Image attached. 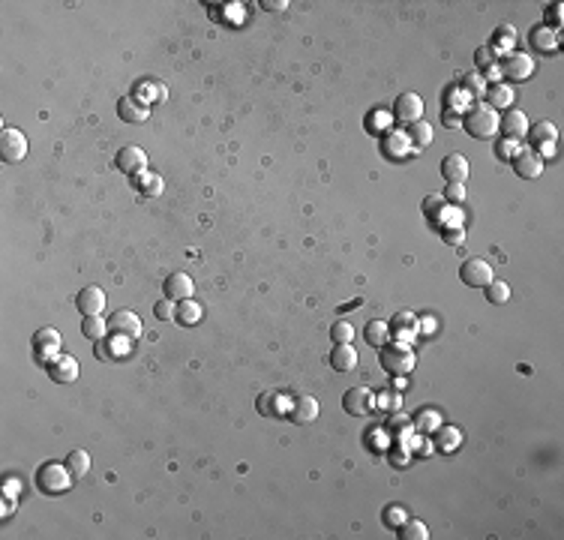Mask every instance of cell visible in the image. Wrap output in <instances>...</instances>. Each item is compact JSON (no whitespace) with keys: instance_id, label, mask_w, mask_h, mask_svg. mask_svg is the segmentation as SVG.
<instances>
[{"instance_id":"c3c4849f","label":"cell","mask_w":564,"mask_h":540,"mask_svg":"<svg viewBox=\"0 0 564 540\" xmlns=\"http://www.w3.org/2000/svg\"><path fill=\"white\" fill-rule=\"evenodd\" d=\"M405 520H409V513H405L402 504H390V508L385 510V525L387 528H399Z\"/></svg>"},{"instance_id":"9c48e42d","label":"cell","mask_w":564,"mask_h":540,"mask_svg":"<svg viewBox=\"0 0 564 540\" xmlns=\"http://www.w3.org/2000/svg\"><path fill=\"white\" fill-rule=\"evenodd\" d=\"M286 418L297 426H307L319 418V402H315V397H309V393H297V397H291V402H288Z\"/></svg>"},{"instance_id":"f6af8a7d","label":"cell","mask_w":564,"mask_h":540,"mask_svg":"<svg viewBox=\"0 0 564 540\" xmlns=\"http://www.w3.org/2000/svg\"><path fill=\"white\" fill-rule=\"evenodd\" d=\"M66 465H70V471L75 477H84L90 471V454H84V450H72V454L66 456Z\"/></svg>"},{"instance_id":"7dc6e473","label":"cell","mask_w":564,"mask_h":540,"mask_svg":"<svg viewBox=\"0 0 564 540\" xmlns=\"http://www.w3.org/2000/svg\"><path fill=\"white\" fill-rule=\"evenodd\" d=\"M520 150H523V144L513 141V139H501L499 144H495V153H499V160H504V162H513V156Z\"/></svg>"},{"instance_id":"681fc988","label":"cell","mask_w":564,"mask_h":540,"mask_svg":"<svg viewBox=\"0 0 564 540\" xmlns=\"http://www.w3.org/2000/svg\"><path fill=\"white\" fill-rule=\"evenodd\" d=\"M331 336H333V342H354V328L348 321H336L331 328Z\"/></svg>"},{"instance_id":"816d5d0a","label":"cell","mask_w":564,"mask_h":540,"mask_svg":"<svg viewBox=\"0 0 564 540\" xmlns=\"http://www.w3.org/2000/svg\"><path fill=\"white\" fill-rule=\"evenodd\" d=\"M153 312H156V319H160V321H168V319H174V315H177V303L172 297H162L153 307Z\"/></svg>"},{"instance_id":"7c38bea8","label":"cell","mask_w":564,"mask_h":540,"mask_svg":"<svg viewBox=\"0 0 564 540\" xmlns=\"http://www.w3.org/2000/svg\"><path fill=\"white\" fill-rule=\"evenodd\" d=\"M342 409H345L348 414H354V418H364V414H369L372 409H376V393H372L369 387H352V390H345Z\"/></svg>"},{"instance_id":"b9f144b4","label":"cell","mask_w":564,"mask_h":540,"mask_svg":"<svg viewBox=\"0 0 564 540\" xmlns=\"http://www.w3.org/2000/svg\"><path fill=\"white\" fill-rule=\"evenodd\" d=\"M366 438H369V442H366L369 450H381V454H385V450H390V444H393V442H390L393 435H390L387 426H376V430H369Z\"/></svg>"},{"instance_id":"8fae6325","label":"cell","mask_w":564,"mask_h":540,"mask_svg":"<svg viewBox=\"0 0 564 540\" xmlns=\"http://www.w3.org/2000/svg\"><path fill=\"white\" fill-rule=\"evenodd\" d=\"M132 342H135V340H129V336H120V333H115L111 340H99V342H96V357L105 360V364H115V360L129 357Z\"/></svg>"},{"instance_id":"603a6c76","label":"cell","mask_w":564,"mask_h":540,"mask_svg":"<svg viewBox=\"0 0 564 540\" xmlns=\"http://www.w3.org/2000/svg\"><path fill=\"white\" fill-rule=\"evenodd\" d=\"M385 153L390 156V160H405L409 153H414L409 132H402V129H390V132H385Z\"/></svg>"},{"instance_id":"30bf717a","label":"cell","mask_w":564,"mask_h":540,"mask_svg":"<svg viewBox=\"0 0 564 540\" xmlns=\"http://www.w3.org/2000/svg\"><path fill=\"white\" fill-rule=\"evenodd\" d=\"M115 165H117V172L135 177V174L148 172V153H144L141 148H135V144H127L123 150H117Z\"/></svg>"},{"instance_id":"9f6ffc18","label":"cell","mask_w":564,"mask_h":540,"mask_svg":"<svg viewBox=\"0 0 564 540\" xmlns=\"http://www.w3.org/2000/svg\"><path fill=\"white\" fill-rule=\"evenodd\" d=\"M546 21H549L546 27L558 30V25H561V4H552V6H549V13H546Z\"/></svg>"},{"instance_id":"91938a15","label":"cell","mask_w":564,"mask_h":540,"mask_svg":"<svg viewBox=\"0 0 564 540\" xmlns=\"http://www.w3.org/2000/svg\"><path fill=\"white\" fill-rule=\"evenodd\" d=\"M4 495L6 499H15V492H21V480H15V477H6V483H4Z\"/></svg>"},{"instance_id":"5bb4252c","label":"cell","mask_w":564,"mask_h":540,"mask_svg":"<svg viewBox=\"0 0 564 540\" xmlns=\"http://www.w3.org/2000/svg\"><path fill=\"white\" fill-rule=\"evenodd\" d=\"M387 328H390L393 336H397V342L411 345L417 340V333H421V319H417L414 312H399L397 319L387 324Z\"/></svg>"},{"instance_id":"f907efd6","label":"cell","mask_w":564,"mask_h":540,"mask_svg":"<svg viewBox=\"0 0 564 540\" xmlns=\"http://www.w3.org/2000/svg\"><path fill=\"white\" fill-rule=\"evenodd\" d=\"M442 198L447 201V205H456V207H459L462 201H466V184H447Z\"/></svg>"},{"instance_id":"3957f363","label":"cell","mask_w":564,"mask_h":540,"mask_svg":"<svg viewBox=\"0 0 564 540\" xmlns=\"http://www.w3.org/2000/svg\"><path fill=\"white\" fill-rule=\"evenodd\" d=\"M72 471H70V465H63V463H45L39 471H37V487H39V492H45V495H60V492H66L72 487Z\"/></svg>"},{"instance_id":"7a4b0ae2","label":"cell","mask_w":564,"mask_h":540,"mask_svg":"<svg viewBox=\"0 0 564 540\" xmlns=\"http://www.w3.org/2000/svg\"><path fill=\"white\" fill-rule=\"evenodd\" d=\"M378 360H381V366H385L390 375H409L414 369V364H417V354H414L411 345L387 342V345H381Z\"/></svg>"},{"instance_id":"ab89813d","label":"cell","mask_w":564,"mask_h":540,"mask_svg":"<svg viewBox=\"0 0 564 540\" xmlns=\"http://www.w3.org/2000/svg\"><path fill=\"white\" fill-rule=\"evenodd\" d=\"M364 336H366V342H369L372 348H381V345H387L390 328H387L385 321H369V324H366V330H364Z\"/></svg>"},{"instance_id":"74e56055","label":"cell","mask_w":564,"mask_h":540,"mask_svg":"<svg viewBox=\"0 0 564 540\" xmlns=\"http://www.w3.org/2000/svg\"><path fill=\"white\" fill-rule=\"evenodd\" d=\"M459 87L466 90V94L478 103L480 96H487V87H489V84H487V78H483L480 72H468L466 78H462V84H459Z\"/></svg>"},{"instance_id":"4dcf8cb0","label":"cell","mask_w":564,"mask_h":540,"mask_svg":"<svg viewBox=\"0 0 564 540\" xmlns=\"http://www.w3.org/2000/svg\"><path fill=\"white\" fill-rule=\"evenodd\" d=\"M513 42H516V30L511 27V25H501L499 30H495V37H492V42H489V49H492V54L495 58H504V54H511L513 51Z\"/></svg>"},{"instance_id":"f35d334b","label":"cell","mask_w":564,"mask_h":540,"mask_svg":"<svg viewBox=\"0 0 564 540\" xmlns=\"http://www.w3.org/2000/svg\"><path fill=\"white\" fill-rule=\"evenodd\" d=\"M409 139H411V148H426V144H432V127L426 120H417L409 127Z\"/></svg>"},{"instance_id":"bcb514c9","label":"cell","mask_w":564,"mask_h":540,"mask_svg":"<svg viewBox=\"0 0 564 540\" xmlns=\"http://www.w3.org/2000/svg\"><path fill=\"white\" fill-rule=\"evenodd\" d=\"M487 300L489 303H507V300H511V285L501 283V279H499V283L492 279V283L487 285Z\"/></svg>"},{"instance_id":"e575fe53","label":"cell","mask_w":564,"mask_h":540,"mask_svg":"<svg viewBox=\"0 0 564 540\" xmlns=\"http://www.w3.org/2000/svg\"><path fill=\"white\" fill-rule=\"evenodd\" d=\"M82 333L87 336L90 342L105 340V333H108V319H99V315H84V321H82Z\"/></svg>"},{"instance_id":"60d3db41","label":"cell","mask_w":564,"mask_h":540,"mask_svg":"<svg viewBox=\"0 0 564 540\" xmlns=\"http://www.w3.org/2000/svg\"><path fill=\"white\" fill-rule=\"evenodd\" d=\"M397 532L402 540H426L430 537V528H426V522H421V520H405Z\"/></svg>"},{"instance_id":"94428289","label":"cell","mask_w":564,"mask_h":540,"mask_svg":"<svg viewBox=\"0 0 564 540\" xmlns=\"http://www.w3.org/2000/svg\"><path fill=\"white\" fill-rule=\"evenodd\" d=\"M390 459H393V465H405V463H409V447H405V450H393Z\"/></svg>"},{"instance_id":"db71d44e","label":"cell","mask_w":564,"mask_h":540,"mask_svg":"<svg viewBox=\"0 0 564 540\" xmlns=\"http://www.w3.org/2000/svg\"><path fill=\"white\" fill-rule=\"evenodd\" d=\"M444 205H447V201H444L442 195H430V198H426V201H423V213H426V217H430V219H432V217H435V213H438V210H442Z\"/></svg>"},{"instance_id":"83f0119b","label":"cell","mask_w":564,"mask_h":540,"mask_svg":"<svg viewBox=\"0 0 564 540\" xmlns=\"http://www.w3.org/2000/svg\"><path fill=\"white\" fill-rule=\"evenodd\" d=\"M487 105L495 108V111H507L513 105V87L507 82H499V84H489L487 87Z\"/></svg>"},{"instance_id":"ac0fdd59","label":"cell","mask_w":564,"mask_h":540,"mask_svg":"<svg viewBox=\"0 0 564 540\" xmlns=\"http://www.w3.org/2000/svg\"><path fill=\"white\" fill-rule=\"evenodd\" d=\"M528 117H525V111H520V108H507L504 115L499 117V129L504 132V139H513V141H520V139H525V132H528Z\"/></svg>"},{"instance_id":"f5cc1de1","label":"cell","mask_w":564,"mask_h":540,"mask_svg":"<svg viewBox=\"0 0 564 540\" xmlns=\"http://www.w3.org/2000/svg\"><path fill=\"white\" fill-rule=\"evenodd\" d=\"M495 63H499V58H495V54H492V49H489V45H483V49H478V66H480V72H483V70H489V66H495Z\"/></svg>"},{"instance_id":"f546056e","label":"cell","mask_w":564,"mask_h":540,"mask_svg":"<svg viewBox=\"0 0 564 540\" xmlns=\"http://www.w3.org/2000/svg\"><path fill=\"white\" fill-rule=\"evenodd\" d=\"M201 315H205L201 303L193 300V297H186V300H180V303H177V315H174V321H180L184 328H193V324L201 321Z\"/></svg>"},{"instance_id":"5b68a950","label":"cell","mask_w":564,"mask_h":540,"mask_svg":"<svg viewBox=\"0 0 564 540\" xmlns=\"http://www.w3.org/2000/svg\"><path fill=\"white\" fill-rule=\"evenodd\" d=\"M525 139L532 141V150H537L540 156H552V153H556V148H558V129L552 127L549 120L534 123V127H528Z\"/></svg>"},{"instance_id":"680465c9","label":"cell","mask_w":564,"mask_h":540,"mask_svg":"<svg viewBox=\"0 0 564 540\" xmlns=\"http://www.w3.org/2000/svg\"><path fill=\"white\" fill-rule=\"evenodd\" d=\"M262 6L267 13H282V9H288V0H262Z\"/></svg>"},{"instance_id":"7bdbcfd3","label":"cell","mask_w":564,"mask_h":540,"mask_svg":"<svg viewBox=\"0 0 564 540\" xmlns=\"http://www.w3.org/2000/svg\"><path fill=\"white\" fill-rule=\"evenodd\" d=\"M376 409H385V411H390V414L399 411V409H402V393L393 390V387H390V390H381L378 397H376Z\"/></svg>"},{"instance_id":"8d00e7d4","label":"cell","mask_w":564,"mask_h":540,"mask_svg":"<svg viewBox=\"0 0 564 540\" xmlns=\"http://www.w3.org/2000/svg\"><path fill=\"white\" fill-rule=\"evenodd\" d=\"M432 222H435L442 231H444V229H462V210H459L456 205H444V207L432 217Z\"/></svg>"},{"instance_id":"4fadbf2b","label":"cell","mask_w":564,"mask_h":540,"mask_svg":"<svg viewBox=\"0 0 564 540\" xmlns=\"http://www.w3.org/2000/svg\"><path fill=\"white\" fill-rule=\"evenodd\" d=\"M162 291H165V297H172L174 303H180V300L196 295V283H193V276L189 274H184V270H174V274L165 276Z\"/></svg>"},{"instance_id":"11a10c76","label":"cell","mask_w":564,"mask_h":540,"mask_svg":"<svg viewBox=\"0 0 564 540\" xmlns=\"http://www.w3.org/2000/svg\"><path fill=\"white\" fill-rule=\"evenodd\" d=\"M442 238H444L447 243L459 246L462 240H466V229H444V231H442Z\"/></svg>"},{"instance_id":"484cf974","label":"cell","mask_w":564,"mask_h":540,"mask_svg":"<svg viewBox=\"0 0 564 540\" xmlns=\"http://www.w3.org/2000/svg\"><path fill=\"white\" fill-rule=\"evenodd\" d=\"M331 366L336 373H348V369L357 366V352L352 342H336L333 352H331Z\"/></svg>"},{"instance_id":"7402d4cb","label":"cell","mask_w":564,"mask_h":540,"mask_svg":"<svg viewBox=\"0 0 564 540\" xmlns=\"http://www.w3.org/2000/svg\"><path fill=\"white\" fill-rule=\"evenodd\" d=\"M442 177L447 184H466L468 177V160L462 153H447L442 160Z\"/></svg>"},{"instance_id":"44dd1931","label":"cell","mask_w":564,"mask_h":540,"mask_svg":"<svg viewBox=\"0 0 564 540\" xmlns=\"http://www.w3.org/2000/svg\"><path fill=\"white\" fill-rule=\"evenodd\" d=\"M393 120H402V123L423 120V99L417 94H402L397 99V108H393Z\"/></svg>"},{"instance_id":"cb8c5ba5","label":"cell","mask_w":564,"mask_h":540,"mask_svg":"<svg viewBox=\"0 0 564 540\" xmlns=\"http://www.w3.org/2000/svg\"><path fill=\"white\" fill-rule=\"evenodd\" d=\"M117 115H120L123 123H144V120L150 117V105L139 103L135 96H123L120 103H117Z\"/></svg>"},{"instance_id":"8992f818","label":"cell","mask_w":564,"mask_h":540,"mask_svg":"<svg viewBox=\"0 0 564 540\" xmlns=\"http://www.w3.org/2000/svg\"><path fill=\"white\" fill-rule=\"evenodd\" d=\"M0 156L4 162H21L27 156V135L15 127H6L0 132Z\"/></svg>"},{"instance_id":"d4e9b609","label":"cell","mask_w":564,"mask_h":540,"mask_svg":"<svg viewBox=\"0 0 564 540\" xmlns=\"http://www.w3.org/2000/svg\"><path fill=\"white\" fill-rule=\"evenodd\" d=\"M132 96L139 99V103H144V105H153V103H165L168 90H165V84L153 82V78H144V82H139V84H135Z\"/></svg>"},{"instance_id":"4316f807","label":"cell","mask_w":564,"mask_h":540,"mask_svg":"<svg viewBox=\"0 0 564 540\" xmlns=\"http://www.w3.org/2000/svg\"><path fill=\"white\" fill-rule=\"evenodd\" d=\"M558 45H561L558 30H552V27H546V25H540V27L532 30V49H534V51L552 54V51H558Z\"/></svg>"},{"instance_id":"6f0895ef","label":"cell","mask_w":564,"mask_h":540,"mask_svg":"<svg viewBox=\"0 0 564 540\" xmlns=\"http://www.w3.org/2000/svg\"><path fill=\"white\" fill-rule=\"evenodd\" d=\"M442 120H444V127L447 129H456V127H462V115H456V111H442Z\"/></svg>"},{"instance_id":"1f68e13d","label":"cell","mask_w":564,"mask_h":540,"mask_svg":"<svg viewBox=\"0 0 564 540\" xmlns=\"http://www.w3.org/2000/svg\"><path fill=\"white\" fill-rule=\"evenodd\" d=\"M387 430H390V435L397 438V442H409L411 432H414V420L405 418V414H399V411H393L390 420H387Z\"/></svg>"},{"instance_id":"d6a6232c","label":"cell","mask_w":564,"mask_h":540,"mask_svg":"<svg viewBox=\"0 0 564 540\" xmlns=\"http://www.w3.org/2000/svg\"><path fill=\"white\" fill-rule=\"evenodd\" d=\"M132 184H135V189H139V193H144L148 198H153V195H160V193H162V177H160V174H153V172H141V174H135V177H132Z\"/></svg>"},{"instance_id":"e0dca14e","label":"cell","mask_w":564,"mask_h":540,"mask_svg":"<svg viewBox=\"0 0 564 540\" xmlns=\"http://www.w3.org/2000/svg\"><path fill=\"white\" fill-rule=\"evenodd\" d=\"M513 172L520 177H525V180L540 177L544 174V156H540L537 150H532V148H523L520 153L513 156Z\"/></svg>"},{"instance_id":"277c9868","label":"cell","mask_w":564,"mask_h":540,"mask_svg":"<svg viewBox=\"0 0 564 540\" xmlns=\"http://www.w3.org/2000/svg\"><path fill=\"white\" fill-rule=\"evenodd\" d=\"M499 70H501V78H507V82H525V78L534 75V60H532V54L511 51L501 58Z\"/></svg>"},{"instance_id":"d590c367","label":"cell","mask_w":564,"mask_h":540,"mask_svg":"<svg viewBox=\"0 0 564 540\" xmlns=\"http://www.w3.org/2000/svg\"><path fill=\"white\" fill-rule=\"evenodd\" d=\"M462 444V432L456 430V426H438L435 430V447L438 450H456Z\"/></svg>"},{"instance_id":"ba28073f","label":"cell","mask_w":564,"mask_h":540,"mask_svg":"<svg viewBox=\"0 0 564 540\" xmlns=\"http://www.w3.org/2000/svg\"><path fill=\"white\" fill-rule=\"evenodd\" d=\"M459 276H462V283H466L468 288H487V285L492 283V279H495L492 264H489V262H483V258H468V262L462 264Z\"/></svg>"},{"instance_id":"ee69618b","label":"cell","mask_w":564,"mask_h":540,"mask_svg":"<svg viewBox=\"0 0 564 540\" xmlns=\"http://www.w3.org/2000/svg\"><path fill=\"white\" fill-rule=\"evenodd\" d=\"M438 426H442V414L432 411V409H430V411H421V414L414 418V430H417V432H435Z\"/></svg>"},{"instance_id":"6da1fadb","label":"cell","mask_w":564,"mask_h":540,"mask_svg":"<svg viewBox=\"0 0 564 540\" xmlns=\"http://www.w3.org/2000/svg\"><path fill=\"white\" fill-rule=\"evenodd\" d=\"M462 127L475 139H492L499 132V111L489 108L487 103H475L466 115H462Z\"/></svg>"},{"instance_id":"d6986e66","label":"cell","mask_w":564,"mask_h":540,"mask_svg":"<svg viewBox=\"0 0 564 540\" xmlns=\"http://www.w3.org/2000/svg\"><path fill=\"white\" fill-rule=\"evenodd\" d=\"M105 300H108V297H105L103 288H99V285H87V288L78 291L75 307H78V312H82V315H103Z\"/></svg>"},{"instance_id":"9a60e30c","label":"cell","mask_w":564,"mask_h":540,"mask_svg":"<svg viewBox=\"0 0 564 540\" xmlns=\"http://www.w3.org/2000/svg\"><path fill=\"white\" fill-rule=\"evenodd\" d=\"M288 402H291V397H286L282 390H267L255 399V409H258V414H264V418H286Z\"/></svg>"},{"instance_id":"836d02e7","label":"cell","mask_w":564,"mask_h":540,"mask_svg":"<svg viewBox=\"0 0 564 540\" xmlns=\"http://www.w3.org/2000/svg\"><path fill=\"white\" fill-rule=\"evenodd\" d=\"M444 103H447V111H456V115H466V111L475 105V99H471L462 87H447L444 94Z\"/></svg>"},{"instance_id":"f1b7e54d","label":"cell","mask_w":564,"mask_h":540,"mask_svg":"<svg viewBox=\"0 0 564 540\" xmlns=\"http://www.w3.org/2000/svg\"><path fill=\"white\" fill-rule=\"evenodd\" d=\"M364 127H366L369 135H385V132H390V127H393V111H387V108H372L369 115H366V120H364Z\"/></svg>"},{"instance_id":"2e32d148","label":"cell","mask_w":564,"mask_h":540,"mask_svg":"<svg viewBox=\"0 0 564 540\" xmlns=\"http://www.w3.org/2000/svg\"><path fill=\"white\" fill-rule=\"evenodd\" d=\"M45 373L51 375V381H58V385H70V381L78 378V360L72 354H58L51 360V364H45Z\"/></svg>"},{"instance_id":"ffe728a7","label":"cell","mask_w":564,"mask_h":540,"mask_svg":"<svg viewBox=\"0 0 564 540\" xmlns=\"http://www.w3.org/2000/svg\"><path fill=\"white\" fill-rule=\"evenodd\" d=\"M108 330L111 333H120V336H129V340H139L141 336V319L129 309H120L108 319Z\"/></svg>"},{"instance_id":"52a82bcc","label":"cell","mask_w":564,"mask_h":540,"mask_svg":"<svg viewBox=\"0 0 564 540\" xmlns=\"http://www.w3.org/2000/svg\"><path fill=\"white\" fill-rule=\"evenodd\" d=\"M33 354H37V360L42 366L51 364V360L60 354V333L54 328H39L33 333Z\"/></svg>"}]
</instances>
